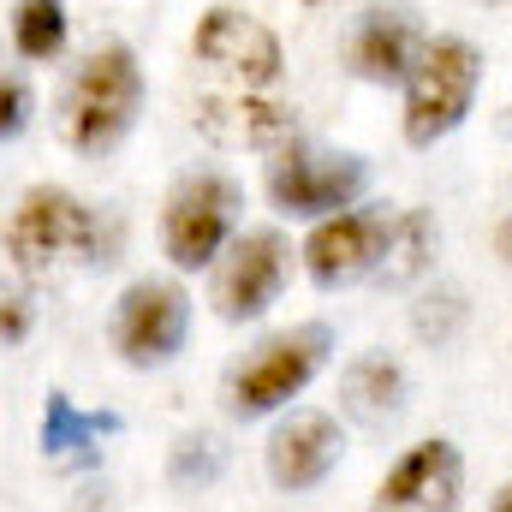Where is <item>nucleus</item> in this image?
<instances>
[{"label": "nucleus", "mask_w": 512, "mask_h": 512, "mask_svg": "<svg viewBox=\"0 0 512 512\" xmlns=\"http://www.w3.org/2000/svg\"><path fill=\"white\" fill-rule=\"evenodd\" d=\"M143 114V66L126 42H102L78 60L66 96H60V143L72 155H114Z\"/></svg>", "instance_id": "obj_1"}, {"label": "nucleus", "mask_w": 512, "mask_h": 512, "mask_svg": "<svg viewBox=\"0 0 512 512\" xmlns=\"http://www.w3.org/2000/svg\"><path fill=\"white\" fill-rule=\"evenodd\" d=\"M0 251L12 262V274L24 280H54L72 262H96L102 256V221L96 209L66 191V185H30L18 197V209L0 227Z\"/></svg>", "instance_id": "obj_2"}, {"label": "nucleus", "mask_w": 512, "mask_h": 512, "mask_svg": "<svg viewBox=\"0 0 512 512\" xmlns=\"http://www.w3.org/2000/svg\"><path fill=\"white\" fill-rule=\"evenodd\" d=\"M483 90V48L465 36H429L411 78L399 84V131L411 149H435L471 120Z\"/></svg>", "instance_id": "obj_3"}, {"label": "nucleus", "mask_w": 512, "mask_h": 512, "mask_svg": "<svg viewBox=\"0 0 512 512\" xmlns=\"http://www.w3.org/2000/svg\"><path fill=\"white\" fill-rule=\"evenodd\" d=\"M334 358V328L328 322H298V328H280L268 340H256L251 352L227 370V411L233 417H274L286 411L304 387L322 376V364Z\"/></svg>", "instance_id": "obj_4"}, {"label": "nucleus", "mask_w": 512, "mask_h": 512, "mask_svg": "<svg viewBox=\"0 0 512 512\" xmlns=\"http://www.w3.org/2000/svg\"><path fill=\"white\" fill-rule=\"evenodd\" d=\"M274 215L286 221H328L340 209H358L370 191V161L352 149H322V143H280L262 179Z\"/></svg>", "instance_id": "obj_5"}, {"label": "nucleus", "mask_w": 512, "mask_h": 512, "mask_svg": "<svg viewBox=\"0 0 512 512\" xmlns=\"http://www.w3.org/2000/svg\"><path fill=\"white\" fill-rule=\"evenodd\" d=\"M239 209H245V191L239 179L227 173H185L167 203H161V256L179 268V274H197V268H215L221 251L239 239Z\"/></svg>", "instance_id": "obj_6"}, {"label": "nucleus", "mask_w": 512, "mask_h": 512, "mask_svg": "<svg viewBox=\"0 0 512 512\" xmlns=\"http://www.w3.org/2000/svg\"><path fill=\"white\" fill-rule=\"evenodd\" d=\"M185 334H191V292L179 280L143 274L114 298L108 340L126 370H167L185 352Z\"/></svg>", "instance_id": "obj_7"}, {"label": "nucleus", "mask_w": 512, "mask_h": 512, "mask_svg": "<svg viewBox=\"0 0 512 512\" xmlns=\"http://www.w3.org/2000/svg\"><path fill=\"white\" fill-rule=\"evenodd\" d=\"M191 60L227 90H274L286 72L280 36L245 6H209L191 30Z\"/></svg>", "instance_id": "obj_8"}, {"label": "nucleus", "mask_w": 512, "mask_h": 512, "mask_svg": "<svg viewBox=\"0 0 512 512\" xmlns=\"http://www.w3.org/2000/svg\"><path fill=\"white\" fill-rule=\"evenodd\" d=\"M387 233H393V209L387 203H358V209H340L328 221H310V239H304L298 262L322 292H340V286H358V280L382 274Z\"/></svg>", "instance_id": "obj_9"}, {"label": "nucleus", "mask_w": 512, "mask_h": 512, "mask_svg": "<svg viewBox=\"0 0 512 512\" xmlns=\"http://www.w3.org/2000/svg\"><path fill=\"white\" fill-rule=\"evenodd\" d=\"M286 274H292V245H286V233L251 227V233H239V239L221 251L209 304H215L221 322H256V316H268V304L286 292Z\"/></svg>", "instance_id": "obj_10"}, {"label": "nucleus", "mask_w": 512, "mask_h": 512, "mask_svg": "<svg viewBox=\"0 0 512 512\" xmlns=\"http://www.w3.org/2000/svg\"><path fill=\"white\" fill-rule=\"evenodd\" d=\"M465 507V453L447 435L411 441L370 495V512H459Z\"/></svg>", "instance_id": "obj_11"}, {"label": "nucleus", "mask_w": 512, "mask_h": 512, "mask_svg": "<svg viewBox=\"0 0 512 512\" xmlns=\"http://www.w3.org/2000/svg\"><path fill=\"white\" fill-rule=\"evenodd\" d=\"M346 453V429L334 411H286L274 429H268V447H262V465H268V483L286 489V495H304L316 483L334 477Z\"/></svg>", "instance_id": "obj_12"}, {"label": "nucleus", "mask_w": 512, "mask_h": 512, "mask_svg": "<svg viewBox=\"0 0 512 512\" xmlns=\"http://www.w3.org/2000/svg\"><path fill=\"white\" fill-rule=\"evenodd\" d=\"M191 126L215 149H280L298 137V108L274 90H221L191 108Z\"/></svg>", "instance_id": "obj_13"}, {"label": "nucleus", "mask_w": 512, "mask_h": 512, "mask_svg": "<svg viewBox=\"0 0 512 512\" xmlns=\"http://www.w3.org/2000/svg\"><path fill=\"white\" fill-rule=\"evenodd\" d=\"M429 30L417 24L411 6H370L358 24H352V42H346V66L364 78V84H405L417 54H423Z\"/></svg>", "instance_id": "obj_14"}, {"label": "nucleus", "mask_w": 512, "mask_h": 512, "mask_svg": "<svg viewBox=\"0 0 512 512\" xmlns=\"http://www.w3.org/2000/svg\"><path fill=\"white\" fill-rule=\"evenodd\" d=\"M405 364L399 358H387V352H358L346 370H340V411L352 417V423H387V417H399L405 411Z\"/></svg>", "instance_id": "obj_15"}, {"label": "nucleus", "mask_w": 512, "mask_h": 512, "mask_svg": "<svg viewBox=\"0 0 512 512\" xmlns=\"http://www.w3.org/2000/svg\"><path fill=\"white\" fill-rule=\"evenodd\" d=\"M102 435H120V417L114 411H84L72 393H48L42 405V453L48 459H90L102 447Z\"/></svg>", "instance_id": "obj_16"}, {"label": "nucleus", "mask_w": 512, "mask_h": 512, "mask_svg": "<svg viewBox=\"0 0 512 512\" xmlns=\"http://www.w3.org/2000/svg\"><path fill=\"white\" fill-rule=\"evenodd\" d=\"M435 245H441V227L429 209H393V233H387V256H382V286H411L435 268Z\"/></svg>", "instance_id": "obj_17"}, {"label": "nucleus", "mask_w": 512, "mask_h": 512, "mask_svg": "<svg viewBox=\"0 0 512 512\" xmlns=\"http://www.w3.org/2000/svg\"><path fill=\"white\" fill-rule=\"evenodd\" d=\"M66 0H18L12 6V48L24 60H60L66 48Z\"/></svg>", "instance_id": "obj_18"}, {"label": "nucleus", "mask_w": 512, "mask_h": 512, "mask_svg": "<svg viewBox=\"0 0 512 512\" xmlns=\"http://www.w3.org/2000/svg\"><path fill=\"white\" fill-rule=\"evenodd\" d=\"M465 292L459 286H435V292H423V304L411 310V328H417V340L423 346H453V334L465 328Z\"/></svg>", "instance_id": "obj_19"}, {"label": "nucleus", "mask_w": 512, "mask_h": 512, "mask_svg": "<svg viewBox=\"0 0 512 512\" xmlns=\"http://www.w3.org/2000/svg\"><path fill=\"white\" fill-rule=\"evenodd\" d=\"M30 84L18 78V72H0V143H12L18 131L30 126Z\"/></svg>", "instance_id": "obj_20"}, {"label": "nucleus", "mask_w": 512, "mask_h": 512, "mask_svg": "<svg viewBox=\"0 0 512 512\" xmlns=\"http://www.w3.org/2000/svg\"><path fill=\"white\" fill-rule=\"evenodd\" d=\"M30 322H36L30 292L24 286H6V274H0V346H18L30 334Z\"/></svg>", "instance_id": "obj_21"}, {"label": "nucleus", "mask_w": 512, "mask_h": 512, "mask_svg": "<svg viewBox=\"0 0 512 512\" xmlns=\"http://www.w3.org/2000/svg\"><path fill=\"white\" fill-rule=\"evenodd\" d=\"M191 471H197V483H209V477L221 471V447H215L209 435L179 441V453H173V477H179V483H191Z\"/></svg>", "instance_id": "obj_22"}, {"label": "nucleus", "mask_w": 512, "mask_h": 512, "mask_svg": "<svg viewBox=\"0 0 512 512\" xmlns=\"http://www.w3.org/2000/svg\"><path fill=\"white\" fill-rule=\"evenodd\" d=\"M489 512H512V477L495 489V501H489Z\"/></svg>", "instance_id": "obj_23"}, {"label": "nucleus", "mask_w": 512, "mask_h": 512, "mask_svg": "<svg viewBox=\"0 0 512 512\" xmlns=\"http://www.w3.org/2000/svg\"><path fill=\"white\" fill-rule=\"evenodd\" d=\"M501 256H507V262H512V221H507V227H501Z\"/></svg>", "instance_id": "obj_24"}, {"label": "nucleus", "mask_w": 512, "mask_h": 512, "mask_svg": "<svg viewBox=\"0 0 512 512\" xmlns=\"http://www.w3.org/2000/svg\"><path fill=\"white\" fill-rule=\"evenodd\" d=\"M304 6H328V0H304Z\"/></svg>", "instance_id": "obj_25"}, {"label": "nucleus", "mask_w": 512, "mask_h": 512, "mask_svg": "<svg viewBox=\"0 0 512 512\" xmlns=\"http://www.w3.org/2000/svg\"><path fill=\"white\" fill-rule=\"evenodd\" d=\"M489 6H512V0H489Z\"/></svg>", "instance_id": "obj_26"}]
</instances>
